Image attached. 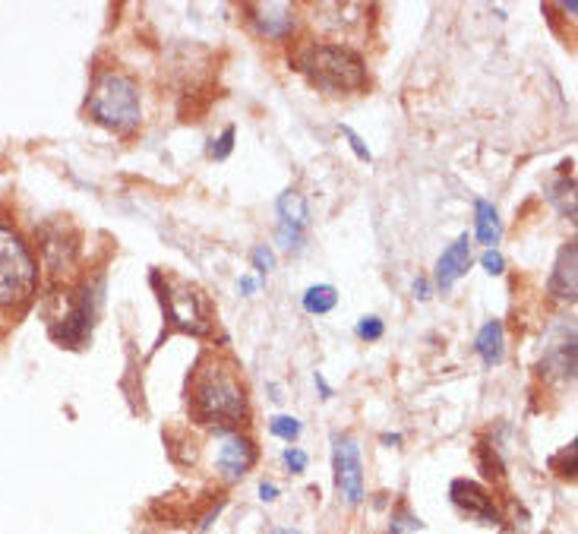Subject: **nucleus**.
<instances>
[{
	"mask_svg": "<svg viewBox=\"0 0 578 534\" xmlns=\"http://www.w3.org/2000/svg\"><path fill=\"white\" fill-rule=\"evenodd\" d=\"M578 250L576 240H569L562 250H559L557 263H553V273H550V295L557 300H576V288H578Z\"/></svg>",
	"mask_w": 578,
	"mask_h": 534,
	"instance_id": "obj_12",
	"label": "nucleus"
},
{
	"mask_svg": "<svg viewBox=\"0 0 578 534\" xmlns=\"http://www.w3.org/2000/svg\"><path fill=\"white\" fill-rule=\"evenodd\" d=\"M256 288H259V281H256V278H241V281H237V291H241V295H247L251 297L253 291H256Z\"/></svg>",
	"mask_w": 578,
	"mask_h": 534,
	"instance_id": "obj_30",
	"label": "nucleus"
},
{
	"mask_svg": "<svg viewBox=\"0 0 578 534\" xmlns=\"http://www.w3.org/2000/svg\"><path fill=\"white\" fill-rule=\"evenodd\" d=\"M161 310L172 323V329L180 333H190V336H209L213 333V323H209V310H206V300L203 295L184 285V281H165L161 288Z\"/></svg>",
	"mask_w": 578,
	"mask_h": 534,
	"instance_id": "obj_5",
	"label": "nucleus"
},
{
	"mask_svg": "<svg viewBox=\"0 0 578 534\" xmlns=\"http://www.w3.org/2000/svg\"><path fill=\"white\" fill-rule=\"evenodd\" d=\"M36 281H39V266L26 240L13 228L0 225V310L29 304V297L36 295Z\"/></svg>",
	"mask_w": 578,
	"mask_h": 534,
	"instance_id": "obj_4",
	"label": "nucleus"
},
{
	"mask_svg": "<svg viewBox=\"0 0 578 534\" xmlns=\"http://www.w3.org/2000/svg\"><path fill=\"white\" fill-rule=\"evenodd\" d=\"M474 225H478V240L487 244V250H497V244L502 238V225H500V212L493 209V202L487 199H478L474 202Z\"/></svg>",
	"mask_w": 578,
	"mask_h": 534,
	"instance_id": "obj_15",
	"label": "nucleus"
},
{
	"mask_svg": "<svg viewBox=\"0 0 578 534\" xmlns=\"http://www.w3.org/2000/svg\"><path fill=\"white\" fill-rule=\"evenodd\" d=\"M385 446H399L402 443V434H383Z\"/></svg>",
	"mask_w": 578,
	"mask_h": 534,
	"instance_id": "obj_34",
	"label": "nucleus"
},
{
	"mask_svg": "<svg viewBox=\"0 0 578 534\" xmlns=\"http://www.w3.org/2000/svg\"><path fill=\"white\" fill-rule=\"evenodd\" d=\"M332 465H335V487L347 506L364 503V462H361V446L347 434L332 436Z\"/></svg>",
	"mask_w": 578,
	"mask_h": 534,
	"instance_id": "obj_6",
	"label": "nucleus"
},
{
	"mask_svg": "<svg viewBox=\"0 0 578 534\" xmlns=\"http://www.w3.org/2000/svg\"><path fill=\"white\" fill-rule=\"evenodd\" d=\"M335 304H339V291H335V285H313L304 291L301 297V307L307 310L310 317H326L335 310Z\"/></svg>",
	"mask_w": 578,
	"mask_h": 534,
	"instance_id": "obj_17",
	"label": "nucleus"
},
{
	"mask_svg": "<svg viewBox=\"0 0 578 534\" xmlns=\"http://www.w3.org/2000/svg\"><path fill=\"white\" fill-rule=\"evenodd\" d=\"M282 458H285V465H288L291 475H304V472H307L310 458H307V453H304V449H297V446H288Z\"/></svg>",
	"mask_w": 578,
	"mask_h": 534,
	"instance_id": "obj_26",
	"label": "nucleus"
},
{
	"mask_svg": "<svg viewBox=\"0 0 578 534\" xmlns=\"http://www.w3.org/2000/svg\"><path fill=\"white\" fill-rule=\"evenodd\" d=\"M474 352L481 355L487 367H497L506 357V329H502L500 319H487L483 329L474 338Z\"/></svg>",
	"mask_w": 578,
	"mask_h": 534,
	"instance_id": "obj_14",
	"label": "nucleus"
},
{
	"mask_svg": "<svg viewBox=\"0 0 578 534\" xmlns=\"http://www.w3.org/2000/svg\"><path fill=\"white\" fill-rule=\"evenodd\" d=\"M481 468H483V475L487 477H502V465H500V458H497V455H493V458H490V455H487V446H481Z\"/></svg>",
	"mask_w": 578,
	"mask_h": 534,
	"instance_id": "obj_29",
	"label": "nucleus"
},
{
	"mask_svg": "<svg viewBox=\"0 0 578 534\" xmlns=\"http://www.w3.org/2000/svg\"><path fill=\"white\" fill-rule=\"evenodd\" d=\"M449 496H452V503H455L464 515H471L478 525H500V513H497V506H493V496L487 494L481 484H474V481H455Z\"/></svg>",
	"mask_w": 578,
	"mask_h": 534,
	"instance_id": "obj_10",
	"label": "nucleus"
},
{
	"mask_svg": "<svg viewBox=\"0 0 578 534\" xmlns=\"http://www.w3.org/2000/svg\"><path fill=\"white\" fill-rule=\"evenodd\" d=\"M468 269H471V238L459 235L455 244H449L443 250V257L437 259V288L449 291Z\"/></svg>",
	"mask_w": 578,
	"mask_h": 534,
	"instance_id": "obj_11",
	"label": "nucleus"
},
{
	"mask_svg": "<svg viewBox=\"0 0 578 534\" xmlns=\"http://www.w3.org/2000/svg\"><path fill=\"white\" fill-rule=\"evenodd\" d=\"M320 10L323 13H332V17H313V22H320L326 32H351V29H357L361 22H364V17L361 13H366L364 3H320Z\"/></svg>",
	"mask_w": 578,
	"mask_h": 534,
	"instance_id": "obj_13",
	"label": "nucleus"
},
{
	"mask_svg": "<svg viewBox=\"0 0 578 534\" xmlns=\"http://www.w3.org/2000/svg\"><path fill=\"white\" fill-rule=\"evenodd\" d=\"M339 130H342V137L347 139V146H351V149H354V156H357V159L366 161V165H370V161H373V152H370V149H366V142H364V139L357 137V134H354V130H351V127H347V123H342V127H339Z\"/></svg>",
	"mask_w": 578,
	"mask_h": 534,
	"instance_id": "obj_25",
	"label": "nucleus"
},
{
	"mask_svg": "<svg viewBox=\"0 0 578 534\" xmlns=\"http://www.w3.org/2000/svg\"><path fill=\"white\" fill-rule=\"evenodd\" d=\"M89 111L92 120L101 123L105 130L115 134H134L143 123V105H139V86L134 77L124 73H101L92 86L89 96Z\"/></svg>",
	"mask_w": 578,
	"mask_h": 534,
	"instance_id": "obj_3",
	"label": "nucleus"
},
{
	"mask_svg": "<svg viewBox=\"0 0 578 534\" xmlns=\"http://www.w3.org/2000/svg\"><path fill=\"white\" fill-rule=\"evenodd\" d=\"M275 534H301V532H297V528H278Z\"/></svg>",
	"mask_w": 578,
	"mask_h": 534,
	"instance_id": "obj_35",
	"label": "nucleus"
},
{
	"mask_svg": "<svg viewBox=\"0 0 578 534\" xmlns=\"http://www.w3.org/2000/svg\"><path fill=\"white\" fill-rule=\"evenodd\" d=\"M357 338H364V342H380L385 333V323L380 317H364L361 323H357Z\"/></svg>",
	"mask_w": 578,
	"mask_h": 534,
	"instance_id": "obj_23",
	"label": "nucleus"
},
{
	"mask_svg": "<svg viewBox=\"0 0 578 534\" xmlns=\"http://www.w3.org/2000/svg\"><path fill=\"white\" fill-rule=\"evenodd\" d=\"M275 240H278V247H282V250H288V254H297V250L304 247V231H301V228H291V225H282V221H278Z\"/></svg>",
	"mask_w": 578,
	"mask_h": 534,
	"instance_id": "obj_21",
	"label": "nucleus"
},
{
	"mask_svg": "<svg viewBox=\"0 0 578 534\" xmlns=\"http://www.w3.org/2000/svg\"><path fill=\"white\" fill-rule=\"evenodd\" d=\"M418 528H424V522L418 518V515H411L405 506H399L395 515H392V525H389V534H411L418 532Z\"/></svg>",
	"mask_w": 578,
	"mask_h": 534,
	"instance_id": "obj_20",
	"label": "nucleus"
},
{
	"mask_svg": "<svg viewBox=\"0 0 578 534\" xmlns=\"http://www.w3.org/2000/svg\"><path fill=\"white\" fill-rule=\"evenodd\" d=\"M540 376L553 383H572L576 379V326H557L550 345L540 357Z\"/></svg>",
	"mask_w": 578,
	"mask_h": 534,
	"instance_id": "obj_7",
	"label": "nucleus"
},
{
	"mask_svg": "<svg viewBox=\"0 0 578 534\" xmlns=\"http://www.w3.org/2000/svg\"><path fill=\"white\" fill-rule=\"evenodd\" d=\"M313 383H316V389L323 393V398H332V396H335V393H332V386H329V383H326V376L320 374V370L313 374Z\"/></svg>",
	"mask_w": 578,
	"mask_h": 534,
	"instance_id": "obj_31",
	"label": "nucleus"
},
{
	"mask_svg": "<svg viewBox=\"0 0 578 534\" xmlns=\"http://www.w3.org/2000/svg\"><path fill=\"white\" fill-rule=\"evenodd\" d=\"M481 266L490 276H502V273H506V257H502L500 250H483Z\"/></svg>",
	"mask_w": 578,
	"mask_h": 534,
	"instance_id": "obj_27",
	"label": "nucleus"
},
{
	"mask_svg": "<svg viewBox=\"0 0 578 534\" xmlns=\"http://www.w3.org/2000/svg\"><path fill=\"white\" fill-rule=\"evenodd\" d=\"M253 462H256V446H253L247 436L232 434L218 443L215 468L222 472L225 481H241V477L247 475V472L253 468Z\"/></svg>",
	"mask_w": 578,
	"mask_h": 534,
	"instance_id": "obj_8",
	"label": "nucleus"
},
{
	"mask_svg": "<svg viewBox=\"0 0 578 534\" xmlns=\"http://www.w3.org/2000/svg\"><path fill=\"white\" fill-rule=\"evenodd\" d=\"M193 408H196V417L203 424L234 427L247 415V396H244V386L237 383V376L228 367L209 364L206 370H199V376H196Z\"/></svg>",
	"mask_w": 578,
	"mask_h": 534,
	"instance_id": "obj_1",
	"label": "nucleus"
},
{
	"mask_svg": "<svg viewBox=\"0 0 578 534\" xmlns=\"http://www.w3.org/2000/svg\"><path fill=\"white\" fill-rule=\"evenodd\" d=\"M559 475L562 477H572L576 475V443H569L562 453H559Z\"/></svg>",
	"mask_w": 578,
	"mask_h": 534,
	"instance_id": "obj_28",
	"label": "nucleus"
},
{
	"mask_svg": "<svg viewBox=\"0 0 578 534\" xmlns=\"http://www.w3.org/2000/svg\"><path fill=\"white\" fill-rule=\"evenodd\" d=\"M414 297H421V300L430 297V281H427V278H418V281H414Z\"/></svg>",
	"mask_w": 578,
	"mask_h": 534,
	"instance_id": "obj_33",
	"label": "nucleus"
},
{
	"mask_svg": "<svg viewBox=\"0 0 578 534\" xmlns=\"http://www.w3.org/2000/svg\"><path fill=\"white\" fill-rule=\"evenodd\" d=\"M301 70L329 96H351L366 86L364 58L345 44H313L301 55Z\"/></svg>",
	"mask_w": 578,
	"mask_h": 534,
	"instance_id": "obj_2",
	"label": "nucleus"
},
{
	"mask_svg": "<svg viewBox=\"0 0 578 534\" xmlns=\"http://www.w3.org/2000/svg\"><path fill=\"white\" fill-rule=\"evenodd\" d=\"M234 137H237V130H234V127H225V130H222V137L213 139V146H209V156H213L215 161L228 159V156H232V149H234Z\"/></svg>",
	"mask_w": 578,
	"mask_h": 534,
	"instance_id": "obj_22",
	"label": "nucleus"
},
{
	"mask_svg": "<svg viewBox=\"0 0 578 534\" xmlns=\"http://www.w3.org/2000/svg\"><path fill=\"white\" fill-rule=\"evenodd\" d=\"M301 421L297 417H291V415H275L270 421V434L272 436H278V439H288V443H294L297 436H301Z\"/></svg>",
	"mask_w": 578,
	"mask_h": 534,
	"instance_id": "obj_19",
	"label": "nucleus"
},
{
	"mask_svg": "<svg viewBox=\"0 0 578 534\" xmlns=\"http://www.w3.org/2000/svg\"><path fill=\"white\" fill-rule=\"evenodd\" d=\"M275 496H278V487H275V484H266V481H263V484H259V500H263V503H272Z\"/></svg>",
	"mask_w": 578,
	"mask_h": 534,
	"instance_id": "obj_32",
	"label": "nucleus"
},
{
	"mask_svg": "<svg viewBox=\"0 0 578 534\" xmlns=\"http://www.w3.org/2000/svg\"><path fill=\"white\" fill-rule=\"evenodd\" d=\"M253 269L259 273V276H270L272 269H275V254H272V247L266 244H259V247H253Z\"/></svg>",
	"mask_w": 578,
	"mask_h": 534,
	"instance_id": "obj_24",
	"label": "nucleus"
},
{
	"mask_svg": "<svg viewBox=\"0 0 578 534\" xmlns=\"http://www.w3.org/2000/svg\"><path fill=\"white\" fill-rule=\"evenodd\" d=\"M572 194H576V184H572V178L559 180L557 187H553V194H550V199H553V202L559 206V212L569 218H576V197H572Z\"/></svg>",
	"mask_w": 578,
	"mask_h": 534,
	"instance_id": "obj_18",
	"label": "nucleus"
},
{
	"mask_svg": "<svg viewBox=\"0 0 578 534\" xmlns=\"http://www.w3.org/2000/svg\"><path fill=\"white\" fill-rule=\"evenodd\" d=\"M275 212H278V221L282 225H291V228H307L310 225V206L307 199L301 197L297 190H285L278 202H275Z\"/></svg>",
	"mask_w": 578,
	"mask_h": 534,
	"instance_id": "obj_16",
	"label": "nucleus"
},
{
	"mask_svg": "<svg viewBox=\"0 0 578 534\" xmlns=\"http://www.w3.org/2000/svg\"><path fill=\"white\" fill-rule=\"evenodd\" d=\"M253 17V26L263 39L285 41L294 32V7L282 3V0H270V3H251L247 7Z\"/></svg>",
	"mask_w": 578,
	"mask_h": 534,
	"instance_id": "obj_9",
	"label": "nucleus"
}]
</instances>
